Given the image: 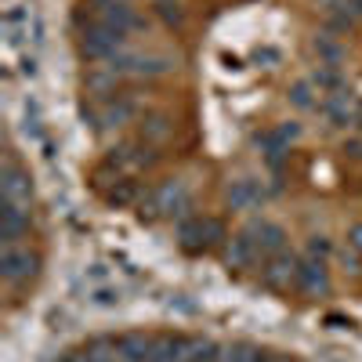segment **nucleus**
Listing matches in <instances>:
<instances>
[{"label":"nucleus","mask_w":362,"mask_h":362,"mask_svg":"<svg viewBox=\"0 0 362 362\" xmlns=\"http://www.w3.org/2000/svg\"><path fill=\"white\" fill-rule=\"evenodd\" d=\"M119 51H127V33H119L112 25H102V22H87V29L80 33L83 58H90V62H109Z\"/></svg>","instance_id":"f257e3e1"},{"label":"nucleus","mask_w":362,"mask_h":362,"mask_svg":"<svg viewBox=\"0 0 362 362\" xmlns=\"http://www.w3.org/2000/svg\"><path fill=\"white\" fill-rule=\"evenodd\" d=\"M177 239H181V247H185L189 254H199V250L221 243V239H228V235H225V225L218 218H196V214H189V218L177 221Z\"/></svg>","instance_id":"f03ea898"},{"label":"nucleus","mask_w":362,"mask_h":362,"mask_svg":"<svg viewBox=\"0 0 362 362\" xmlns=\"http://www.w3.org/2000/svg\"><path fill=\"white\" fill-rule=\"evenodd\" d=\"M0 199L22 203V206H29V199H33V185H29V174L18 167V160H15L11 148L4 153V167H0Z\"/></svg>","instance_id":"7ed1b4c3"},{"label":"nucleus","mask_w":362,"mask_h":362,"mask_svg":"<svg viewBox=\"0 0 362 362\" xmlns=\"http://www.w3.org/2000/svg\"><path fill=\"white\" fill-rule=\"evenodd\" d=\"M33 272H37V254H29V247H22V243L0 247V276H4L8 286L25 283Z\"/></svg>","instance_id":"20e7f679"},{"label":"nucleus","mask_w":362,"mask_h":362,"mask_svg":"<svg viewBox=\"0 0 362 362\" xmlns=\"http://www.w3.org/2000/svg\"><path fill=\"white\" fill-rule=\"evenodd\" d=\"M90 22L112 25V29H119V33H134V29L145 25L141 15L131 4H119V0H95V15H90Z\"/></svg>","instance_id":"39448f33"},{"label":"nucleus","mask_w":362,"mask_h":362,"mask_svg":"<svg viewBox=\"0 0 362 362\" xmlns=\"http://www.w3.org/2000/svg\"><path fill=\"white\" fill-rule=\"evenodd\" d=\"M153 199L160 206V214H170V218H189V210H192V196H189V185L181 177H170L163 181L160 189H153Z\"/></svg>","instance_id":"423d86ee"},{"label":"nucleus","mask_w":362,"mask_h":362,"mask_svg":"<svg viewBox=\"0 0 362 362\" xmlns=\"http://www.w3.org/2000/svg\"><path fill=\"white\" fill-rule=\"evenodd\" d=\"M293 286L300 293H308V297H322L329 293V268L322 257H308V261H300L297 264V276H293Z\"/></svg>","instance_id":"0eeeda50"},{"label":"nucleus","mask_w":362,"mask_h":362,"mask_svg":"<svg viewBox=\"0 0 362 362\" xmlns=\"http://www.w3.org/2000/svg\"><path fill=\"white\" fill-rule=\"evenodd\" d=\"M25 228H29V206L0 199V247L22 243Z\"/></svg>","instance_id":"6e6552de"},{"label":"nucleus","mask_w":362,"mask_h":362,"mask_svg":"<svg viewBox=\"0 0 362 362\" xmlns=\"http://www.w3.org/2000/svg\"><path fill=\"white\" fill-rule=\"evenodd\" d=\"M297 264H300V257H297L293 250H279V254H272V257H268V264L261 268L264 286H268V290H283V286H290V283H293V276H297Z\"/></svg>","instance_id":"1a4fd4ad"},{"label":"nucleus","mask_w":362,"mask_h":362,"mask_svg":"<svg viewBox=\"0 0 362 362\" xmlns=\"http://www.w3.org/2000/svg\"><path fill=\"white\" fill-rule=\"evenodd\" d=\"M247 232L254 235V243H257V250L261 254H279V250H286V232H283V225H276V221H264V218H254L250 225H247Z\"/></svg>","instance_id":"9d476101"},{"label":"nucleus","mask_w":362,"mask_h":362,"mask_svg":"<svg viewBox=\"0 0 362 362\" xmlns=\"http://www.w3.org/2000/svg\"><path fill=\"white\" fill-rule=\"evenodd\" d=\"M257 254H261V250H257L254 235H250L247 228L235 232V235H228V243H225V264H228V268H247V264H254Z\"/></svg>","instance_id":"9b49d317"},{"label":"nucleus","mask_w":362,"mask_h":362,"mask_svg":"<svg viewBox=\"0 0 362 362\" xmlns=\"http://www.w3.org/2000/svg\"><path fill=\"white\" fill-rule=\"evenodd\" d=\"M225 199H228V206H232V210H247V206H261V203L268 199V192L257 185V181L239 177V181H232V185H228Z\"/></svg>","instance_id":"f8f14e48"},{"label":"nucleus","mask_w":362,"mask_h":362,"mask_svg":"<svg viewBox=\"0 0 362 362\" xmlns=\"http://www.w3.org/2000/svg\"><path fill=\"white\" fill-rule=\"evenodd\" d=\"M189 348H192V337H181V334H167V337H156L153 344V355L148 362H185L189 358Z\"/></svg>","instance_id":"ddd939ff"},{"label":"nucleus","mask_w":362,"mask_h":362,"mask_svg":"<svg viewBox=\"0 0 362 362\" xmlns=\"http://www.w3.org/2000/svg\"><path fill=\"white\" fill-rule=\"evenodd\" d=\"M134 112H138V102L134 98L112 95L102 105V127H124V124H131V119H134Z\"/></svg>","instance_id":"4468645a"},{"label":"nucleus","mask_w":362,"mask_h":362,"mask_svg":"<svg viewBox=\"0 0 362 362\" xmlns=\"http://www.w3.org/2000/svg\"><path fill=\"white\" fill-rule=\"evenodd\" d=\"M153 344H156V337H145V334H124V337H116V351L124 355L127 362H148Z\"/></svg>","instance_id":"2eb2a0df"},{"label":"nucleus","mask_w":362,"mask_h":362,"mask_svg":"<svg viewBox=\"0 0 362 362\" xmlns=\"http://www.w3.org/2000/svg\"><path fill=\"white\" fill-rule=\"evenodd\" d=\"M116 73L112 69H90L87 76H83V87H87V95H102V98H112L116 95Z\"/></svg>","instance_id":"dca6fc26"},{"label":"nucleus","mask_w":362,"mask_h":362,"mask_svg":"<svg viewBox=\"0 0 362 362\" xmlns=\"http://www.w3.org/2000/svg\"><path fill=\"white\" fill-rule=\"evenodd\" d=\"M170 138V119L163 112H153V116H145L141 119V141L148 145H163Z\"/></svg>","instance_id":"f3484780"},{"label":"nucleus","mask_w":362,"mask_h":362,"mask_svg":"<svg viewBox=\"0 0 362 362\" xmlns=\"http://www.w3.org/2000/svg\"><path fill=\"white\" fill-rule=\"evenodd\" d=\"M312 51L319 54V66H337L341 58H344V47L334 40V33H319L312 40Z\"/></svg>","instance_id":"a211bd4d"},{"label":"nucleus","mask_w":362,"mask_h":362,"mask_svg":"<svg viewBox=\"0 0 362 362\" xmlns=\"http://www.w3.org/2000/svg\"><path fill=\"white\" fill-rule=\"evenodd\" d=\"M312 83H315L319 90H326V95H341V90H348V87H344V76H341L334 66H319V69L312 73Z\"/></svg>","instance_id":"6ab92c4d"},{"label":"nucleus","mask_w":362,"mask_h":362,"mask_svg":"<svg viewBox=\"0 0 362 362\" xmlns=\"http://www.w3.org/2000/svg\"><path fill=\"white\" fill-rule=\"evenodd\" d=\"M156 18L167 25V29H181L185 25V11H181V4H174V0H156Z\"/></svg>","instance_id":"aec40b11"},{"label":"nucleus","mask_w":362,"mask_h":362,"mask_svg":"<svg viewBox=\"0 0 362 362\" xmlns=\"http://www.w3.org/2000/svg\"><path fill=\"white\" fill-rule=\"evenodd\" d=\"M221 358V348L206 337H192V348H189V358L185 362H218Z\"/></svg>","instance_id":"412c9836"},{"label":"nucleus","mask_w":362,"mask_h":362,"mask_svg":"<svg viewBox=\"0 0 362 362\" xmlns=\"http://www.w3.org/2000/svg\"><path fill=\"white\" fill-rule=\"evenodd\" d=\"M312 87H315L312 80H300V83H293V87H290V102H293L297 109H319V102L312 98Z\"/></svg>","instance_id":"4be33fe9"},{"label":"nucleus","mask_w":362,"mask_h":362,"mask_svg":"<svg viewBox=\"0 0 362 362\" xmlns=\"http://www.w3.org/2000/svg\"><path fill=\"white\" fill-rule=\"evenodd\" d=\"M134 199H138V185H134V181H127V177H119V181H116V189L109 192V203L127 206V203H134Z\"/></svg>","instance_id":"5701e85b"},{"label":"nucleus","mask_w":362,"mask_h":362,"mask_svg":"<svg viewBox=\"0 0 362 362\" xmlns=\"http://www.w3.org/2000/svg\"><path fill=\"white\" fill-rule=\"evenodd\" d=\"M254 351H257V348H250V344H225L218 362H250Z\"/></svg>","instance_id":"b1692460"},{"label":"nucleus","mask_w":362,"mask_h":362,"mask_svg":"<svg viewBox=\"0 0 362 362\" xmlns=\"http://www.w3.org/2000/svg\"><path fill=\"white\" fill-rule=\"evenodd\" d=\"M329 254H334V243H329V239L326 235H312L308 239V257H329Z\"/></svg>","instance_id":"393cba45"},{"label":"nucleus","mask_w":362,"mask_h":362,"mask_svg":"<svg viewBox=\"0 0 362 362\" xmlns=\"http://www.w3.org/2000/svg\"><path fill=\"white\" fill-rule=\"evenodd\" d=\"M90 297H95L98 308H109V305H116V300H119V293H112V290H95Z\"/></svg>","instance_id":"a878e982"},{"label":"nucleus","mask_w":362,"mask_h":362,"mask_svg":"<svg viewBox=\"0 0 362 362\" xmlns=\"http://www.w3.org/2000/svg\"><path fill=\"white\" fill-rule=\"evenodd\" d=\"M348 247H351L355 254H362V221L348 228Z\"/></svg>","instance_id":"bb28decb"},{"label":"nucleus","mask_w":362,"mask_h":362,"mask_svg":"<svg viewBox=\"0 0 362 362\" xmlns=\"http://www.w3.org/2000/svg\"><path fill=\"white\" fill-rule=\"evenodd\" d=\"M279 134L286 138V145H293V141L300 138V124H283V127H279Z\"/></svg>","instance_id":"cd10ccee"},{"label":"nucleus","mask_w":362,"mask_h":362,"mask_svg":"<svg viewBox=\"0 0 362 362\" xmlns=\"http://www.w3.org/2000/svg\"><path fill=\"white\" fill-rule=\"evenodd\" d=\"M341 264L348 268V272H358V254L348 247V250H341Z\"/></svg>","instance_id":"c85d7f7f"},{"label":"nucleus","mask_w":362,"mask_h":362,"mask_svg":"<svg viewBox=\"0 0 362 362\" xmlns=\"http://www.w3.org/2000/svg\"><path fill=\"white\" fill-rule=\"evenodd\" d=\"M344 153H348L351 160H362V138H348V141H344Z\"/></svg>","instance_id":"c756f323"},{"label":"nucleus","mask_w":362,"mask_h":362,"mask_svg":"<svg viewBox=\"0 0 362 362\" xmlns=\"http://www.w3.org/2000/svg\"><path fill=\"white\" fill-rule=\"evenodd\" d=\"M250 362H276V355H268V351H254Z\"/></svg>","instance_id":"7c9ffc66"},{"label":"nucleus","mask_w":362,"mask_h":362,"mask_svg":"<svg viewBox=\"0 0 362 362\" xmlns=\"http://www.w3.org/2000/svg\"><path fill=\"white\" fill-rule=\"evenodd\" d=\"M276 362H297V358H279V355H276Z\"/></svg>","instance_id":"2f4dec72"},{"label":"nucleus","mask_w":362,"mask_h":362,"mask_svg":"<svg viewBox=\"0 0 362 362\" xmlns=\"http://www.w3.org/2000/svg\"><path fill=\"white\" fill-rule=\"evenodd\" d=\"M119 4H127V0H119Z\"/></svg>","instance_id":"473e14b6"}]
</instances>
